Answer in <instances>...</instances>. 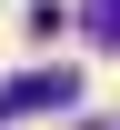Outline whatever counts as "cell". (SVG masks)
Segmentation results:
<instances>
[{
    "label": "cell",
    "mask_w": 120,
    "mask_h": 130,
    "mask_svg": "<svg viewBox=\"0 0 120 130\" xmlns=\"http://www.w3.org/2000/svg\"><path fill=\"white\" fill-rule=\"evenodd\" d=\"M60 100H80V70H20V80H0V120L60 110Z\"/></svg>",
    "instance_id": "cell-1"
},
{
    "label": "cell",
    "mask_w": 120,
    "mask_h": 130,
    "mask_svg": "<svg viewBox=\"0 0 120 130\" xmlns=\"http://www.w3.org/2000/svg\"><path fill=\"white\" fill-rule=\"evenodd\" d=\"M80 20H90V40H100V50H120V0H80Z\"/></svg>",
    "instance_id": "cell-2"
}]
</instances>
